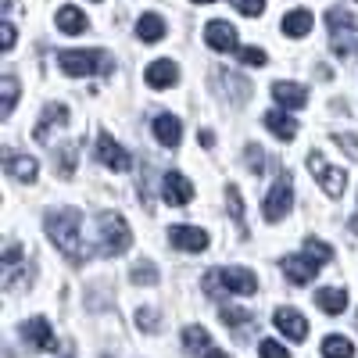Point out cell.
Listing matches in <instances>:
<instances>
[{
  "label": "cell",
  "instance_id": "obj_2",
  "mask_svg": "<svg viewBox=\"0 0 358 358\" xmlns=\"http://www.w3.org/2000/svg\"><path fill=\"white\" fill-rule=\"evenodd\" d=\"M204 294L208 297H226V294H241V297H251L258 294V276L244 265H233V268H212L204 280H201Z\"/></svg>",
  "mask_w": 358,
  "mask_h": 358
},
{
  "label": "cell",
  "instance_id": "obj_27",
  "mask_svg": "<svg viewBox=\"0 0 358 358\" xmlns=\"http://www.w3.org/2000/svg\"><path fill=\"white\" fill-rule=\"evenodd\" d=\"M0 94H4V108H0V115L11 118L15 101H18V79H15V76H4V79H0Z\"/></svg>",
  "mask_w": 358,
  "mask_h": 358
},
{
  "label": "cell",
  "instance_id": "obj_38",
  "mask_svg": "<svg viewBox=\"0 0 358 358\" xmlns=\"http://www.w3.org/2000/svg\"><path fill=\"white\" fill-rule=\"evenodd\" d=\"M0 47H4V50L15 47V25L11 22H4V40H0Z\"/></svg>",
  "mask_w": 358,
  "mask_h": 358
},
{
  "label": "cell",
  "instance_id": "obj_34",
  "mask_svg": "<svg viewBox=\"0 0 358 358\" xmlns=\"http://www.w3.org/2000/svg\"><path fill=\"white\" fill-rule=\"evenodd\" d=\"M233 8L248 18H258V15H265V0H233Z\"/></svg>",
  "mask_w": 358,
  "mask_h": 358
},
{
  "label": "cell",
  "instance_id": "obj_14",
  "mask_svg": "<svg viewBox=\"0 0 358 358\" xmlns=\"http://www.w3.org/2000/svg\"><path fill=\"white\" fill-rule=\"evenodd\" d=\"M276 330L287 337V341H305L308 337V319L297 312V308H276Z\"/></svg>",
  "mask_w": 358,
  "mask_h": 358
},
{
  "label": "cell",
  "instance_id": "obj_40",
  "mask_svg": "<svg viewBox=\"0 0 358 358\" xmlns=\"http://www.w3.org/2000/svg\"><path fill=\"white\" fill-rule=\"evenodd\" d=\"M204 358H229V355H226V351H219V348H208V351H204Z\"/></svg>",
  "mask_w": 358,
  "mask_h": 358
},
{
  "label": "cell",
  "instance_id": "obj_31",
  "mask_svg": "<svg viewBox=\"0 0 358 358\" xmlns=\"http://www.w3.org/2000/svg\"><path fill=\"white\" fill-rule=\"evenodd\" d=\"M305 251H308L312 258H319V262H334V248L322 244V241H315V236H308V241H305Z\"/></svg>",
  "mask_w": 358,
  "mask_h": 358
},
{
  "label": "cell",
  "instance_id": "obj_20",
  "mask_svg": "<svg viewBox=\"0 0 358 358\" xmlns=\"http://www.w3.org/2000/svg\"><path fill=\"white\" fill-rule=\"evenodd\" d=\"M265 126H268V133H273L276 140H294L297 136V122L287 115V108H280V111H265Z\"/></svg>",
  "mask_w": 358,
  "mask_h": 358
},
{
  "label": "cell",
  "instance_id": "obj_13",
  "mask_svg": "<svg viewBox=\"0 0 358 358\" xmlns=\"http://www.w3.org/2000/svg\"><path fill=\"white\" fill-rule=\"evenodd\" d=\"M169 244L179 251H208V233L201 226H172Z\"/></svg>",
  "mask_w": 358,
  "mask_h": 358
},
{
  "label": "cell",
  "instance_id": "obj_6",
  "mask_svg": "<svg viewBox=\"0 0 358 358\" xmlns=\"http://www.w3.org/2000/svg\"><path fill=\"white\" fill-rule=\"evenodd\" d=\"M308 169L315 172L319 187H322L326 194H330L334 201L348 190V172H344V169H337V165H326V158H322L319 151H312V155H308Z\"/></svg>",
  "mask_w": 358,
  "mask_h": 358
},
{
  "label": "cell",
  "instance_id": "obj_7",
  "mask_svg": "<svg viewBox=\"0 0 358 358\" xmlns=\"http://www.w3.org/2000/svg\"><path fill=\"white\" fill-rule=\"evenodd\" d=\"M290 201H294V190H290V179H287V172L276 179V187L268 190V197H265V219L268 222H280L287 212H290Z\"/></svg>",
  "mask_w": 358,
  "mask_h": 358
},
{
  "label": "cell",
  "instance_id": "obj_25",
  "mask_svg": "<svg viewBox=\"0 0 358 358\" xmlns=\"http://www.w3.org/2000/svg\"><path fill=\"white\" fill-rule=\"evenodd\" d=\"M183 348L190 355H204L208 348H212V337H208L204 326H187V330H183Z\"/></svg>",
  "mask_w": 358,
  "mask_h": 358
},
{
  "label": "cell",
  "instance_id": "obj_37",
  "mask_svg": "<svg viewBox=\"0 0 358 358\" xmlns=\"http://www.w3.org/2000/svg\"><path fill=\"white\" fill-rule=\"evenodd\" d=\"M334 140H337V143H341V147H348V151H351V155H355V158H358V136H344V133H337V136H334Z\"/></svg>",
  "mask_w": 358,
  "mask_h": 358
},
{
  "label": "cell",
  "instance_id": "obj_22",
  "mask_svg": "<svg viewBox=\"0 0 358 358\" xmlns=\"http://www.w3.org/2000/svg\"><path fill=\"white\" fill-rule=\"evenodd\" d=\"M165 33H169V29H165V18H162V15H151V11L140 15L136 36H140L143 43H158V40H165Z\"/></svg>",
  "mask_w": 358,
  "mask_h": 358
},
{
  "label": "cell",
  "instance_id": "obj_19",
  "mask_svg": "<svg viewBox=\"0 0 358 358\" xmlns=\"http://www.w3.org/2000/svg\"><path fill=\"white\" fill-rule=\"evenodd\" d=\"M4 169H8L11 179H18V183H33L36 172H40L36 158H29V155H8L4 158Z\"/></svg>",
  "mask_w": 358,
  "mask_h": 358
},
{
  "label": "cell",
  "instance_id": "obj_41",
  "mask_svg": "<svg viewBox=\"0 0 358 358\" xmlns=\"http://www.w3.org/2000/svg\"><path fill=\"white\" fill-rule=\"evenodd\" d=\"M348 226H351V233H358V219H351V222H348Z\"/></svg>",
  "mask_w": 358,
  "mask_h": 358
},
{
  "label": "cell",
  "instance_id": "obj_16",
  "mask_svg": "<svg viewBox=\"0 0 358 358\" xmlns=\"http://www.w3.org/2000/svg\"><path fill=\"white\" fill-rule=\"evenodd\" d=\"M273 97H276L280 108L297 111V108L308 104V90H305L301 83H273Z\"/></svg>",
  "mask_w": 358,
  "mask_h": 358
},
{
  "label": "cell",
  "instance_id": "obj_17",
  "mask_svg": "<svg viewBox=\"0 0 358 358\" xmlns=\"http://www.w3.org/2000/svg\"><path fill=\"white\" fill-rule=\"evenodd\" d=\"M54 126H69V108H65V104H47V108H43V118H40L36 129H33V136H36L40 143H47Z\"/></svg>",
  "mask_w": 358,
  "mask_h": 358
},
{
  "label": "cell",
  "instance_id": "obj_5",
  "mask_svg": "<svg viewBox=\"0 0 358 358\" xmlns=\"http://www.w3.org/2000/svg\"><path fill=\"white\" fill-rule=\"evenodd\" d=\"M326 25H330V47H334V54L337 57H348L351 54V36H355V29H358L355 15L334 8L330 15H326Z\"/></svg>",
  "mask_w": 358,
  "mask_h": 358
},
{
  "label": "cell",
  "instance_id": "obj_33",
  "mask_svg": "<svg viewBox=\"0 0 358 358\" xmlns=\"http://www.w3.org/2000/svg\"><path fill=\"white\" fill-rule=\"evenodd\" d=\"M244 158H248V169H251L255 176H262V172H265V155L258 151L255 143H248V147H244Z\"/></svg>",
  "mask_w": 358,
  "mask_h": 358
},
{
  "label": "cell",
  "instance_id": "obj_15",
  "mask_svg": "<svg viewBox=\"0 0 358 358\" xmlns=\"http://www.w3.org/2000/svg\"><path fill=\"white\" fill-rule=\"evenodd\" d=\"M176 79H179V69H176L172 57H158V62H151L147 72H143V83L151 90H169Z\"/></svg>",
  "mask_w": 358,
  "mask_h": 358
},
{
  "label": "cell",
  "instance_id": "obj_23",
  "mask_svg": "<svg viewBox=\"0 0 358 358\" xmlns=\"http://www.w3.org/2000/svg\"><path fill=\"white\" fill-rule=\"evenodd\" d=\"M283 33H287V36H294V40L308 36V33H312V11H305V8L287 11V15H283Z\"/></svg>",
  "mask_w": 358,
  "mask_h": 358
},
{
  "label": "cell",
  "instance_id": "obj_26",
  "mask_svg": "<svg viewBox=\"0 0 358 358\" xmlns=\"http://www.w3.org/2000/svg\"><path fill=\"white\" fill-rule=\"evenodd\" d=\"M322 358H355V344L341 334H330L322 341Z\"/></svg>",
  "mask_w": 358,
  "mask_h": 358
},
{
  "label": "cell",
  "instance_id": "obj_4",
  "mask_svg": "<svg viewBox=\"0 0 358 358\" xmlns=\"http://www.w3.org/2000/svg\"><path fill=\"white\" fill-rule=\"evenodd\" d=\"M129 244H133L129 222L118 215V212H104V215H101V255H108V258L126 255Z\"/></svg>",
  "mask_w": 358,
  "mask_h": 358
},
{
  "label": "cell",
  "instance_id": "obj_30",
  "mask_svg": "<svg viewBox=\"0 0 358 358\" xmlns=\"http://www.w3.org/2000/svg\"><path fill=\"white\" fill-rule=\"evenodd\" d=\"M222 322L226 326H233V330H241V326H248L251 322V312H244V308H236V305H222Z\"/></svg>",
  "mask_w": 358,
  "mask_h": 358
},
{
  "label": "cell",
  "instance_id": "obj_18",
  "mask_svg": "<svg viewBox=\"0 0 358 358\" xmlns=\"http://www.w3.org/2000/svg\"><path fill=\"white\" fill-rule=\"evenodd\" d=\"M155 136H158L162 147H179V140H183V122L165 111V115L155 118Z\"/></svg>",
  "mask_w": 358,
  "mask_h": 358
},
{
  "label": "cell",
  "instance_id": "obj_11",
  "mask_svg": "<svg viewBox=\"0 0 358 358\" xmlns=\"http://www.w3.org/2000/svg\"><path fill=\"white\" fill-rule=\"evenodd\" d=\"M204 40H208V47L219 50V54H236V50H241V43H236V29L229 22H219V18L204 25Z\"/></svg>",
  "mask_w": 358,
  "mask_h": 358
},
{
  "label": "cell",
  "instance_id": "obj_29",
  "mask_svg": "<svg viewBox=\"0 0 358 358\" xmlns=\"http://www.w3.org/2000/svg\"><path fill=\"white\" fill-rule=\"evenodd\" d=\"M133 283H136V287H155V283H158V268H155L151 262L133 265Z\"/></svg>",
  "mask_w": 358,
  "mask_h": 358
},
{
  "label": "cell",
  "instance_id": "obj_32",
  "mask_svg": "<svg viewBox=\"0 0 358 358\" xmlns=\"http://www.w3.org/2000/svg\"><path fill=\"white\" fill-rule=\"evenodd\" d=\"M226 201H229V212H233L236 226L244 229V204H241V190H236V187H229V190H226Z\"/></svg>",
  "mask_w": 358,
  "mask_h": 358
},
{
  "label": "cell",
  "instance_id": "obj_43",
  "mask_svg": "<svg viewBox=\"0 0 358 358\" xmlns=\"http://www.w3.org/2000/svg\"><path fill=\"white\" fill-rule=\"evenodd\" d=\"M94 4H101V0H94Z\"/></svg>",
  "mask_w": 358,
  "mask_h": 358
},
{
  "label": "cell",
  "instance_id": "obj_8",
  "mask_svg": "<svg viewBox=\"0 0 358 358\" xmlns=\"http://www.w3.org/2000/svg\"><path fill=\"white\" fill-rule=\"evenodd\" d=\"M22 337L29 348H36V351H57V337L50 330V322L43 315H33V319H25L22 322Z\"/></svg>",
  "mask_w": 358,
  "mask_h": 358
},
{
  "label": "cell",
  "instance_id": "obj_42",
  "mask_svg": "<svg viewBox=\"0 0 358 358\" xmlns=\"http://www.w3.org/2000/svg\"><path fill=\"white\" fill-rule=\"evenodd\" d=\"M194 4H215V0H194Z\"/></svg>",
  "mask_w": 358,
  "mask_h": 358
},
{
  "label": "cell",
  "instance_id": "obj_28",
  "mask_svg": "<svg viewBox=\"0 0 358 358\" xmlns=\"http://www.w3.org/2000/svg\"><path fill=\"white\" fill-rule=\"evenodd\" d=\"M236 57H241L248 69H265L268 65V54L262 47H241V50H236Z\"/></svg>",
  "mask_w": 358,
  "mask_h": 358
},
{
  "label": "cell",
  "instance_id": "obj_39",
  "mask_svg": "<svg viewBox=\"0 0 358 358\" xmlns=\"http://www.w3.org/2000/svg\"><path fill=\"white\" fill-rule=\"evenodd\" d=\"M197 140H201L204 147H212V143H215V133H212V129H204V133H197Z\"/></svg>",
  "mask_w": 358,
  "mask_h": 358
},
{
  "label": "cell",
  "instance_id": "obj_1",
  "mask_svg": "<svg viewBox=\"0 0 358 358\" xmlns=\"http://www.w3.org/2000/svg\"><path fill=\"white\" fill-rule=\"evenodd\" d=\"M47 236L54 241V248L76 265L94 258V251H90L86 236H83V215L76 208H57V212H50L47 215Z\"/></svg>",
  "mask_w": 358,
  "mask_h": 358
},
{
  "label": "cell",
  "instance_id": "obj_35",
  "mask_svg": "<svg viewBox=\"0 0 358 358\" xmlns=\"http://www.w3.org/2000/svg\"><path fill=\"white\" fill-rule=\"evenodd\" d=\"M258 355H262V358H290V351H287L280 341H262V344H258Z\"/></svg>",
  "mask_w": 358,
  "mask_h": 358
},
{
  "label": "cell",
  "instance_id": "obj_3",
  "mask_svg": "<svg viewBox=\"0 0 358 358\" xmlns=\"http://www.w3.org/2000/svg\"><path fill=\"white\" fill-rule=\"evenodd\" d=\"M57 69L65 76H108L115 69V57L108 50H62L57 54Z\"/></svg>",
  "mask_w": 358,
  "mask_h": 358
},
{
  "label": "cell",
  "instance_id": "obj_24",
  "mask_svg": "<svg viewBox=\"0 0 358 358\" xmlns=\"http://www.w3.org/2000/svg\"><path fill=\"white\" fill-rule=\"evenodd\" d=\"M57 29H62V33H69V36H79V33H86V15L69 4V8L57 11Z\"/></svg>",
  "mask_w": 358,
  "mask_h": 358
},
{
  "label": "cell",
  "instance_id": "obj_10",
  "mask_svg": "<svg viewBox=\"0 0 358 358\" xmlns=\"http://www.w3.org/2000/svg\"><path fill=\"white\" fill-rule=\"evenodd\" d=\"M319 268H322V262H315L312 255H290V258L283 262V276H287L294 287H305V283H312V280L319 276Z\"/></svg>",
  "mask_w": 358,
  "mask_h": 358
},
{
  "label": "cell",
  "instance_id": "obj_9",
  "mask_svg": "<svg viewBox=\"0 0 358 358\" xmlns=\"http://www.w3.org/2000/svg\"><path fill=\"white\" fill-rule=\"evenodd\" d=\"M162 197H165V204H172V208H187V204L194 201L190 179H187L183 172H165V176H162Z\"/></svg>",
  "mask_w": 358,
  "mask_h": 358
},
{
  "label": "cell",
  "instance_id": "obj_21",
  "mask_svg": "<svg viewBox=\"0 0 358 358\" xmlns=\"http://www.w3.org/2000/svg\"><path fill=\"white\" fill-rule=\"evenodd\" d=\"M315 305H319L326 315H341V312L348 308V290H341V287H322V290H315Z\"/></svg>",
  "mask_w": 358,
  "mask_h": 358
},
{
  "label": "cell",
  "instance_id": "obj_36",
  "mask_svg": "<svg viewBox=\"0 0 358 358\" xmlns=\"http://www.w3.org/2000/svg\"><path fill=\"white\" fill-rule=\"evenodd\" d=\"M136 326H140V330H147V334H155L158 330V315L151 308H140L136 312Z\"/></svg>",
  "mask_w": 358,
  "mask_h": 358
},
{
  "label": "cell",
  "instance_id": "obj_12",
  "mask_svg": "<svg viewBox=\"0 0 358 358\" xmlns=\"http://www.w3.org/2000/svg\"><path fill=\"white\" fill-rule=\"evenodd\" d=\"M97 158H101L111 172H126V169H129V151H126V147L118 143L111 133H101V136H97Z\"/></svg>",
  "mask_w": 358,
  "mask_h": 358
},
{
  "label": "cell",
  "instance_id": "obj_44",
  "mask_svg": "<svg viewBox=\"0 0 358 358\" xmlns=\"http://www.w3.org/2000/svg\"><path fill=\"white\" fill-rule=\"evenodd\" d=\"M104 358H108V355H104Z\"/></svg>",
  "mask_w": 358,
  "mask_h": 358
}]
</instances>
